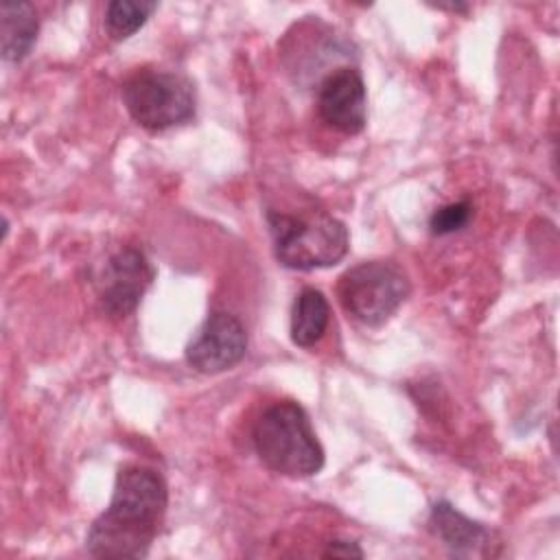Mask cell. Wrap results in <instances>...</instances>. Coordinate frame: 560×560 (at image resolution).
Masks as SVG:
<instances>
[{"instance_id": "1", "label": "cell", "mask_w": 560, "mask_h": 560, "mask_svg": "<svg viewBox=\"0 0 560 560\" xmlns=\"http://www.w3.org/2000/svg\"><path fill=\"white\" fill-rule=\"evenodd\" d=\"M168 505L160 472L147 466H122L109 505L94 518L85 549L96 558H144Z\"/></svg>"}, {"instance_id": "2", "label": "cell", "mask_w": 560, "mask_h": 560, "mask_svg": "<svg viewBox=\"0 0 560 560\" xmlns=\"http://www.w3.org/2000/svg\"><path fill=\"white\" fill-rule=\"evenodd\" d=\"M258 459L284 477H313L324 468V448L308 413L295 400H278L262 409L252 429Z\"/></svg>"}, {"instance_id": "3", "label": "cell", "mask_w": 560, "mask_h": 560, "mask_svg": "<svg viewBox=\"0 0 560 560\" xmlns=\"http://www.w3.org/2000/svg\"><path fill=\"white\" fill-rule=\"evenodd\" d=\"M273 254L287 269L311 271L337 265L350 247L348 228L326 210H267Z\"/></svg>"}, {"instance_id": "4", "label": "cell", "mask_w": 560, "mask_h": 560, "mask_svg": "<svg viewBox=\"0 0 560 560\" xmlns=\"http://www.w3.org/2000/svg\"><path fill=\"white\" fill-rule=\"evenodd\" d=\"M129 116L147 131H166L195 118V85L179 72L138 70L120 88Z\"/></svg>"}, {"instance_id": "5", "label": "cell", "mask_w": 560, "mask_h": 560, "mask_svg": "<svg viewBox=\"0 0 560 560\" xmlns=\"http://www.w3.org/2000/svg\"><path fill=\"white\" fill-rule=\"evenodd\" d=\"M407 273L389 260H365L339 276L337 298L343 311L363 326L385 324L409 298Z\"/></svg>"}, {"instance_id": "6", "label": "cell", "mask_w": 560, "mask_h": 560, "mask_svg": "<svg viewBox=\"0 0 560 560\" xmlns=\"http://www.w3.org/2000/svg\"><path fill=\"white\" fill-rule=\"evenodd\" d=\"M155 278L149 258L136 247H122L112 254L98 278V304L107 317L120 319L131 315L144 291Z\"/></svg>"}, {"instance_id": "7", "label": "cell", "mask_w": 560, "mask_h": 560, "mask_svg": "<svg viewBox=\"0 0 560 560\" xmlns=\"http://www.w3.org/2000/svg\"><path fill=\"white\" fill-rule=\"evenodd\" d=\"M247 352L245 326L225 311H212L186 346V361L201 374L234 368Z\"/></svg>"}, {"instance_id": "8", "label": "cell", "mask_w": 560, "mask_h": 560, "mask_svg": "<svg viewBox=\"0 0 560 560\" xmlns=\"http://www.w3.org/2000/svg\"><path fill=\"white\" fill-rule=\"evenodd\" d=\"M317 114L319 118L346 133L357 136L368 122V94L361 72L354 66H341L328 72L317 85Z\"/></svg>"}, {"instance_id": "9", "label": "cell", "mask_w": 560, "mask_h": 560, "mask_svg": "<svg viewBox=\"0 0 560 560\" xmlns=\"http://www.w3.org/2000/svg\"><path fill=\"white\" fill-rule=\"evenodd\" d=\"M427 525L429 532L457 558L486 553L490 545V529L483 523L464 516L448 501H438L431 508Z\"/></svg>"}, {"instance_id": "10", "label": "cell", "mask_w": 560, "mask_h": 560, "mask_svg": "<svg viewBox=\"0 0 560 560\" xmlns=\"http://www.w3.org/2000/svg\"><path fill=\"white\" fill-rule=\"evenodd\" d=\"M39 33L37 11L31 2L0 4V52L7 63H20L33 50Z\"/></svg>"}, {"instance_id": "11", "label": "cell", "mask_w": 560, "mask_h": 560, "mask_svg": "<svg viewBox=\"0 0 560 560\" xmlns=\"http://www.w3.org/2000/svg\"><path fill=\"white\" fill-rule=\"evenodd\" d=\"M330 304L315 287H304L291 306V341L300 348H313L326 332Z\"/></svg>"}, {"instance_id": "12", "label": "cell", "mask_w": 560, "mask_h": 560, "mask_svg": "<svg viewBox=\"0 0 560 560\" xmlns=\"http://www.w3.org/2000/svg\"><path fill=\"white\" fill-rule=\"evenodd\" d=\"M155 9L158 2L149 0H112L105 7L103 26L114 42H122L140 31Z\"/></svg>"}, {"instance_id": "13", "label": "cell", "mask_w": 560, "mask_h": 560, "mask_svg": "<svg viewBox=\"0 0 560 560\" xmlns=\"http://www.w3.org/2000/svg\"><path fill=\"white\" fill-rule=\"evenodd\" d=\"M470 217H472V203L468 199L453 201V203H446V206H440L433 210V214L429 217V230L435 236L453 234V232L466 228Z\"/></svg>"}, {"instance_id": "14", "label": "cell", "mask_w": 560, "mask_h": 560, "mask_svg": "<svg viewBox=\"0 0 560 560\" xmlns=\"http://www.w3.org/2000/svg\"><path fill=\"white\" fill-rule=\"evenodd\" d=\"M324 558H363V549L352 540H330L322 553Z\"/></svg>"}, {"instance_id": "15", "label": "cell", "mask_w": 560, "mask_h": 560, "mask_svg": "<svg viewBox=\"0 0 560 560\" xmlns=\"http://www.w3.org/2000/svg\"><path fill=\"white\" fill-rule=\"evenodd\" d=\"M433 7L440 9V11H455V13L468 9V4H457V2H455V4H433Z\"/></svg>"}]
</instances>
